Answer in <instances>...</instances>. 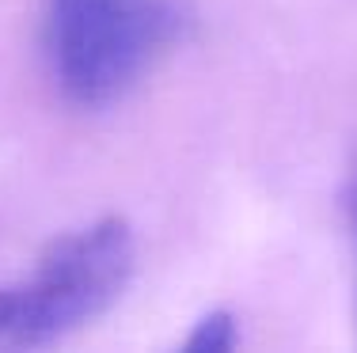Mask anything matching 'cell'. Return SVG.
I'll use <instances>...</instances> for the list:
<instances>
[{"instance_id":"3","label":"cell","mask_w":357,"mask_h":353,"mask_svg":"<svg viewBox=\"0 0 357 353\" xmlns=\"http://www.w3.org/2000/svg\"><path fill=\"white\" fill-rule=\"evenodd\" d=\"M236 346V327H232V319L228 315H206L198 323V331L186 338V350H194V353H220V350H232Z\"/></svg>"},{"instance_id":"1","label":"cell","mask_w":357,"mask_h":353,"mask_svg":"<svg viewBox=\"0 0 357 353\" xmlns=\"http://www.w3.org/2000/svg\"><path fill=\"white\" fill-rule=\"evenodd\" d=\"M172 0H50V61L73 103L118 99L178 35Z\"/></svg>"},{"instance_id":"4","label":"cell","mask_w":357,"mask_h":353,"mask_svg":"<svg viewBox=\"0 0 357 353\" xmlns=\"http://www.w3.org/2000/svg\"><path fill=\"white\" fill-rule=\"evenodd\" d=\"M354 224H357V187H354Z\"/></svg>"},{"instance_id":"2","label":"cell","mask_w":357,"mask_h":353,"mask_svg":"<svg viewBox=\"0 0 357 353\" xmlns=\"http://www.w3.org/2000/svg\"><path fill=\"white\" fill-rule=\"evenodd\" d=\"M133 270V240L118 217L80 228L42 255L31 281L0 289V346H42L96 319Z\"/></svg>"}]
</instances>
